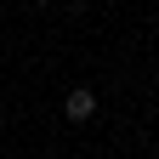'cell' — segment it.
Masks as SVG:
<instances>
[{
  "label": "cell",
  "mask_w": 159,
  "mask_h": 159,
  "mask_svg": "<svg viewBox=\"0 0 159 159\" xmlns=\"http://www.w3.org/2000/svg\"><path fill=\"white\" fill-rule=\"evenodd\" d=\"M40 6H51V0H40Z\"/></svg>",
  "instance_id": "obj_2"
},
{
  "label": "cell",
  "mask_w": 159,
  "mask_h": 159,
  "mask_svg": "<svg viewBox=\"0 0 159 159\" xmlns=\"http://www.w3.org/2000/svg\"><path fill=\"white\" fill-rule=\"evenodd\" d=\"M63 119H74V125L97 119V91H91V85H74V91L63 97Z\"/></svg>",
  "instance_id": "obj_1"
}]
</instances>
